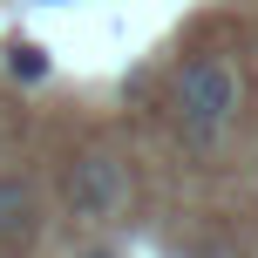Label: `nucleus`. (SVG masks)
<instances>
[{"instance_id":"f03ea898","label":"nucleus","mask_w":258,"mask_h":258,"mask_svg":"<svg viewBox=\"0 0 258 258\" xmlns=\"http://www.w3.org/2000/svg\"><path fill=\"white\" fill-rule=\"evenodd\" d=\"M122 163L116 156H82L75 163V177H68V211L75 218H89V224H102V218H116L122 211Z\"/></svg>"},{"instance_id":"7ed1b4c3","label":"nucleus","mask_w":258,"mask_h":258,"mask_svg":"<svg viewBox=\"0 0 258 258\" xmlns=\"http://www.w3.org/2000/svg\"><path fill=\"white\" fill-rule=\"evenodd\" d=\"M34 218H41V204H34V183H21V177H0V245H21V238H34Z\"/></svg>"},{"instance_id":"f257e3e1","label":"nucleus","mask_w":258,"mask_h":258,"mask_svg":"<svg viewBox=\"0 0 258 258\" xmlns=\"http://www.w3.org/2000/svg\"><path fill=\"white\" fill-rule=\"evenodd\" d=\"M170 116H177L190 150H211V143L231 129V116H238V68L224 61V54L183 61L177 82H170Z\"/></svg>"},{"instance_id":"20e7f679","label":"nucleus","mask_w":258,"mask_h":258,"mask_svg":"<svg viewBox=\"0 0 258 258\" xmlns=\"http://www.w3.org/2000/svg\"><path fill=\"white\" fill-rule=\"evenodd\" d=\"M7 68H14L21 82H41V75H48V48L27 41V34H14V41H7Z\"/></svg>"},{"instance_id":"39448f33","label":"nucleus","mask_w":258,"mask_h":258,"mask_svg":"<svg viewBox=\"0 0 258 258\" xmlns=\"http://www.w3.org/2000/svg\"><path fill=\"white\" fill-rule=\"evenodd\" d=\"M89 258H116V251H89Z\"/></svg>"}]
</instances>
